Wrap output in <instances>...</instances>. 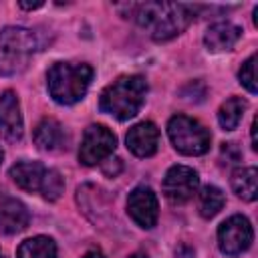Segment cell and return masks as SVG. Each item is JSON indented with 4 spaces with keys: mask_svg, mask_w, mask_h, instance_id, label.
Returning <instances> with one entry per match:
<instances>
[{
    "mask_svg": "<svg viewBox=\"0 0 258 258\" xmlns=\"http://www.w3.org/2000/svg\"><path fill=\"white\" fill-rule=\"evenodd\" d=\"M127 214L129 218L143 230H151L157 222L159 204L151 187L139 185L135 187L127 198Z\"/></svg>",
    "mask_w": 258,
    "mask_h": 258,
    "instance_id": "cell-9",
    "label": "cell"
},
{
    "mask_svg": "<svg viewBox=\"0 0 258 258\" xmlns=\"http://www.w3.org/2000/svg\"><path fill=\"white\" fill-rule=\"evenodd\" d=\"M248 103L242 97H230L226 103H222L220 111H218V123L224 131H232L240 125L244 111H246Z\"/></svg>",
    "mask_w": 258,
    "mask_h": 258,
    "instance_id": "cell-18",
    "label": "cell"
},
{
    "mask_svg": "<svg viewBox=\"0 0 258 258\" xmlns=\"http://www.w3.org/2000/svg\"><path fill=\"white\" fill-rule=\"evenodd\" d=\"M117 147V137L105 125H91L81 141L79 147V161L83 165H97L103 163L113 155Z\"/></svg>",
    "mask_w": 258,
    "mask_h": 258,
    "instance_id": "cell-6",
    "label": "cell"
},
{
    "mask_svg": "<svg viewBox=\"0 0 258 258\" xmlns=\"http://www.w3.org/2000/svg\"><path fill=\"white\" fill-rule=\"evenodd\" d=\"M167 135L173 147L183 155H202L210 149V131L187 115H173L167 123Z\"/></svg>",
    "mask_w": 258,
    "mask_h": 258,
    "instance_id": "cell-5",
    "label": "cell"
},
{
    "mask_svg": "<svg viewBox=\"0 0 258 258\" xmlns=\"http://www.w3.org/2000/svg\"><path fill=\"white\" fill-rule=\"evenodd\" d=\"M254 240L252 224L246 216H230L218 228V248L226 256H238L250 248Z\"/></svg>",
    "mask_w": 258,
    "mask_h": 258,
    "instance_id": "cell-7",
    "label": "cell"
},
{
    "mask_svg": "<svg viewBox=\"0 0 258 258\" xmlns=\"http://www.w3.org/2000/svg\"><path fill=\"white\" fill-rule=\"evenodd\" d=\"M147 81L141 75H125L115 83L103 89L99 99V109L103 113L113 115L119 121H127L135 117L145 101Z\"/></svg>",
    "mask_w": 258,
    "mask_h": 258,
    "instance_id": "cell-2",
    "label": "cell"
},
{
    "mask_svg": "<svg viewBox=\"0 0 258 258\" xmlns=\"http://www.w3.org/2000/svg\"><path fill=\"white\" fill-rule=\"evenodd\" d=\"M34 143L44 149V151H54V149H62L64 143H67V133L62 129V125L52 119V117H46L42 119L36 129H34Z\"/></svg>",
    "mask_w": 258,
    "mask_h": 258,
    "instance_id": "cell-15",
    "label": "cell"
},
{
    "mask_svg": "<svg viewBox=\"0 0 258 258\" xmlns=\"http://www.w3.org/2000/svg\"><path fill=\"white\" fill-rule=\"evenodd\" d=\"M232 189L238 198L246 202H254L258 194V171L256 167H238L232 173Z\"/></svg>",
    "mask_w": 258,
    "mask_h": 258,
    "instance_id": "cell-16",
    "label": "cell"
},
{
    "mask_svg": "<svg viewBox=\"0 0 258 258\" xmlns=\"http://www.w3.org/2000/svg\"><path fill=\"white\" fill-rule=\"evenodd\" d=\"M64 191V179L62 175L56 171V169H46V175H44V181H42V187H40V194L44 200L48 202H56Z\"/></svg>",
    "mask_w": 258,
    "mask_h": 258,
    "instance_id": "cell-20",
    "label": "cell"
},
{
    "mask_svg": "<svg viewBox=\"0 0 258 258\" xmlns=\"http://www.w3.org/2000/svg\"><path fill=\"white\" fill-rule=\"evenodd\" d=\"M0 135L6 141H18L22 137V113L14 91L0 95Z\"/></svg>",
    "mask_w": 258,
    "mask_h": 258,
    "instance_id": "cell-10",
    "label": "cell"
},
{
    "mask_svg": "<svg viewBox=\"0 0 258 258\" xmlns=\"http://www.w3.org/2000/svg\"><path fill=\"white\" fill-rule=\"evenodd\" d=\"M2 157H4V153H2V149H0V163H2Z\"/></svg>",
    "mask_w": 258,
    "mask_h": 258,
    "instance_id": "cell-26",
    "label": "cell"
},
{
    "mask_svg": "<svg viewBox=\"0 0 258 258\" xmlns=\"http://www.w3.org/2000/svg\"><path fill=\"white\" fill-rule=\"evenodd\" d=\"M18 258H58L56 244L48 236H34L18 246Z\"/></svg>",
    "mask_w": 258,
    "mask_h": 258,
    "instance_id": "cell-17",
    "label": "cell"
},
{
    "mask_svg": "<svg viewBox=\"0 0 258 258\" xmlns=\"http://www.w3.org/2000/svg\"><path fill=\"white\" fill-rule=\"evenodd\" d=\"M129 258H149V256H147V254H139V252H137V254H133V256H129Z\"/></svg>",
    "mask_w": 258,
    "mask_h": 258,
    "instance_id": "cell-25",
    "label": "cell"
},
{
    "mask_svg": "<svg viewBox=\"0 0 258 258\" xmlns=\"http://www.w3.org/2000/svg\"><path fill=\"white\" fill-rule=\"evenodd\" d=\"M38 50V38L30 28L6 26L0 30V75L22 73Z\"/></svg>",
    "mask_w": 258,
    "mask_h": 258,
    "instance_id": "cell-4",
    "label": "cell"
},
{
    "mask_svg": "<svg viewBox=\"0 0 258 258\" xmlns=\"http://www.w3.org/2000/svg\"><path fill=\"white\" fill-rule=\"evenodd\" d=\"M200 177L187 165H173L163 177V194L171 204H185L198 191Z\"/></svg>",
    "mask_w": 258,
    "mask_h": 258,
    "instance_id": "cell-8",
    "label": "cell"
},
{
    "mask_svg": "<svg viewBox=\"0 0 258 258\" xmlns=\"http://www.w3.org/2000/svg\"><path fill=\"white\" fill-rule=\"evenodd\" d=\"M127 147L137 157H149L157 151L159 145V131L151 121H143L133 125L125 135Z\"/></svg>",
    "mask_w": 258,
    "mask_h": 258,
    "instance_id": "cell-11",
    "label": "cell"
},
{
    "mask_svg": "<svg viewBox=\"0 0 258 258\" xmlns=\"http://www.w3.org/2000/svg\"><path fill=\"white\" fill-rule=\"evenodd\" d=\"M93 69L87 62H54L46 73L50 97L58 105L79 103L91 85Z\"/></svg>",
    "mask_w": 258,
    "mask_h": 258,
    "instance_id": "cell-3",
    "label": "cell"
},
{
    "mask_svg": "<svg viewBox=\"0 0 258 258\" xmlns=\"http://www.w3.org/2000/svg\"><path fill=\"white\" fill-rule=\"evenodd\" d=\"M242 36V28L232 22H214L204 34V44L210 52H226L236 46Z\"/></svg>",
    "mask_w": 258,
    "mask_h": 258,
    "instance_id": "cell-12",
    "label": "cell"
},
{
    "mask_svg": "<svg viewBox=\"0 0 258 258\" xmlns=\"http://www.w3.org/2000/svg\"><path fill=\"white\" fill-rule=\"evenodd\" d=\"M250 129H252V131H250V133H252V149H258V143H256V119L252 121V127H250Z\"/></svg>",
    "mask_w": 258,
    "mask_h": 258,
    "instance_id": "cell-23",
    "label": "cell"
},
{
    "mask_svg": "<svg viewBox=\"0 0 258 258\" xmlns=\"http://www.w3.org/2000/svg\"><path fill=\"white\" fill-rule=\"evenodd\" d=\"M198 8L200 6L177 2H143L129 6L137 24L149 30L151 38L157 42H165L183 32L196 18Z\"/></svg>",
    "mask_w": 258,
    "mask_h": 258,
    "instance_id": "cell-1",
    "label": "cell"
},
{
    "mask_svg": "<svg viewBox=\"0 0 258 258\" xmlns=\"http://www.w3.org/2000/svg\"><path fill=\"white\" fill-rule=\"evenodd\" d=\"M18 6L24 10H34V8H40L42 2H18Z\"/></svg>",
    "mask_w": 258,
    "mask_h": 258,
    "instance_id": "cell-22",
    "label": "cell"
},
{
    "mask_svg": "<svg viewBox=\"0 0 258 258\" xmlns=\"http://www.w3.org/2000/svg\"><path fill=\"white\" fill-rule=\"evenodd\" d=\"M226 204V198L222 194L220 187L216 185H204L200 196H198V210H200V216L202 218H214Z\"/></svg>",
    "mask_w": 258,
    "mask_h": 258,
    "instance_id": "cell-19",
    "label": "cell"
},
{
    "mask_svg": "<svg viewBox=\"0 0 258 258\" xmlns=\"http://www.w3.org/2000/svg\"><path fill=\"white\" fill-rule=\"evenodd\" d=\"M0 258H4V254H2V252H0Z\"/></svg>",
    "mask_w": 258,
    "mask_h": 258,
    "instance_id": "cell-27",
    "label": "cell"
},
{
    "mask_svg": "<svg viewBox=\"0 0 258 258\" xmlns=\"http://www.w3.org/2000/svg\"><path fill=\"white\" fill-rule=\"evenodd\" d=\"M30 222V214L26 206L14 198H6L0 202V232L2 234H18L26 230Z\"/></svg>",
    "mask_w": 258,
    "mask_h": 258,
    "instance_id": "cell-14",
    "label": "cell"
},
{
    "mask_svg": "<svg viewBox=\"0 0 258 258\" xmlns=\"http://www.w3.org/2000/svg\"><path fill=\"white\" fill-rule=\"evenodd\" d=\"M83 258H105V256H103L99 250H91V252H87Z\"/></svg>",
    "mask_w": 258,
    "mask_h": 258,
    "instance_id": "cell-24",
    "label": "cell"
},
{
    "mask_svg": "<svg viewBox=\"0 0 258 258\" xmlns=\"http://www.w3.org/2000/svg\"><path fill=\"white\" fill-rule=\"evenodd\" d=\"M238 79H240V83L250 91V93H256L258 89H256V54H252L244 64H242V69H240V73H238Z\"/></svg>",
    "mask_w": 258,
    "mask_h": 258,
    "instance_id": "cell-21",
    "label": "cell"
},
{
    "mask_svg": "<svg viewBox=\"0 0 258 258\" xmlns=\"http://www.w3.org/2000/svg\"><path fill=\"white\" fill-rule=\"evenodd\" d=\"M46 169L48 167H44L40 161H26L24 159V161H16L10 167V177L24 191H40Z\"/></svg>",
    "mask_w": 258,
    "mask_h": 258,
    "instance_id": "cell-13",
    "label": "cell"
}]
</instances>
